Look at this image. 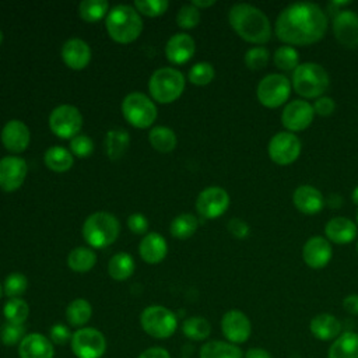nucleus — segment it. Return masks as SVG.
<instances>
[{
	"instance_id": "obj_25",
	"label": "nucleus",
	"mask_w": 358,
	"mask_h": 358,
	"mask_svg": "<svg viewBox=\"0 0 358 358\" xmlns=\"http://www.w3.org/2000/svg\"><path fill=\"white\" fill-rule=\"evenodd\" d=\"M309 330L320 341L336 340L341 334V322L331 313H319L310 319Z\"/></svg>"
},
{
	"instance_id": "obj_18",
	"label": "nucleus",
	"mask_w": 358,
	"mask_h": 358,
	"mask_svg": "<svg viewBox=\"0 0 358 358\" xmlns=\"http://www.w3.org/2000/svg\"><path fill=\"white\" fill-rule=\"evenodd\" d=\"M28 172L25 159L20 157H4L0 159V187L4 192L17 190Z\"/></svg>"
},
{
	"instance_id": "obj_36",
	"label": "nucleus",
	"mask_w": 358,
	"mask_h": 358,
	"mask_svg": "<svg viewBox=\"0 0 358 358\" xmlns=\"http://www.w3.org/2000/svg\"><path fill=\"white\" fill-rule=\"evenodd\" d=\"M182 331L187 338L201 341L210 336L211 324L207 319L201 316H192L183 322Z\"/></svg>"
},
{
	"instance_id": "obj_59",
	"label": "nucleus",
	"mask_w": 358,
	"mask_h": 358,
	"mask_svg": "<svg viewBox=\"0 0 358 358\" xmlns=\"http://www.w3.org/2000/svg\"><path fill=\"white\" fill-rule=\"evenodd\" d=\"M357 252H358V241H357Z\"/></svg>"
},
{
	"instance_id": "obj_9",
	"label": "nucleus",
	"mask_w": 358,
	"mask_h": 358,
	"mask_svg": "<svg viewBox=\"0 0 358 358\" xmlns=\"http://www.w3.org/2000/svg\"><path fill=\"white\" fill-rule=\"evenodd\" d=\"M122 112L124 119L134 127H150L157 117V108L154 102L141 92H131L124 96L122 102Z\"/></svg>"
},
{
	"instance_id": "obj_49",
	"label": "nucleus",
	"mask_w": 358,
	"mask_h": 358,
	"mask_svg": "<svg viewBox=\"0 0 358 358\" xmlns=\"http://www.w3.org/2000/svg\"><path fill=\"white\" fill-rule=\"evenodd\" d=\"M127 227L134 232V234H145L148 229V221L141 213H133L127 218Z\"/></svg>"
},
{
	"instance_id": "obj_21",
	"label": "nucleus",
	"mask_w": 358,
	"mask_h": 358,
	"mask_svg": "<svg viewBox=\"0 0 358 358\" xmlns=\"http://www.w3.org/2000/svg\"><path fill=\"white\" fill-rule=\"evenodd\" d=\"M358 227L347 217H333L324 225V235L329 242L345 245L357 238Z\"/></svg>"
},
{
	"instance_id": "obj_53",
	"label": "nucleus",
	"mask_w": 358,
	"mask_h": 358,
	"mask_svg": "<svg viewBox=\"0 0 358 358\" xmlns=\"http://www.w3.org/2000/svg\"><path fill=\"white\" fill-rule=\"evenodd\" d=\"M245 358H273V357L267 350L260 348V347H253L246 351Z\"/></svg>"
},
{
	"instance_id": "obj_13",
	"label": "nucleus",
	"mask_w": 358,
	"mask_h": 358,
	"mask_svg": "<svg viewBox=\"0 0 358 358\" xmlns=\"http://www.w3.org/2000/svg\"><path fill=\"white\" fill-rule=\"evenodd\" d=\"M229 194L221 186H208L203 189L196 200V208L204 218L213 220L221 217L229 207Z\"/></svg>"
},
{
	"instance_id": "obj_23",
	"label": "nucleus",
	"mask_w": 358,
	"mask_h": 358,
	"mask_svg": "<svg viewBox=\"0 0 358 358\" xmlns=\"http://www.w3.org/2000/svg\"><path fill=\"white\" fill-rule=\"evenodd\" d=\"M196 50L194 39L187 34H175L169 38L165 46V55L169 62L183 64L192 59Z\"/></svg>"
},
{
	"instance_id": "obj_52",
	"label": "nucleus",
	"mask_w": 358,
	"mask_h": 358,
	"mask_svg": "<svg viewBox=\"0 0 358 358\" xmlns=\"http://www.w3.org/2000/svg\"><path fill=\"white\" fill-rule=\"evenodd\" d=\"M138 358H171L169 352L162 347H151L143 351Z\"/></svg>"
},
{
	"instance_id": "obj_12",
	"label": "nucleus",
	"mask_w": 358,
	"mask_h": 358,
	"mask_svg": "<svg viewBox=\"0 0 358 358\" xmlns=\"http://www.w3.org/2000/svg\"><path fill=\"white\" fill-rule=\"evenodd\" d=\"M49 127L60 138H73L83 127V116L76 106L60 105L52 110Z\"/></svg>"
},
{
	"instance_id": "obj_15",
	"label": "nucleus",
	"mask_w": 358,
	"mask_h": 358,
	"mask_svg": "<svg viewBox=\"0 0 358 358\" xmlns=\"http://www.w3.org/2000/svg\"><path fill=\"white\" fill-rule=\"evenodd\" d=\"M331 28L334 38L345 48H358V14L343 8L333 15Z\"/></svg>"
},
{
	"instance_id": "obj_27",
	"label": "nucleus",
	"mask_w": 358,
	"mask_h": 358,
	"mask_svg": "<svg viewBox=\"0 0 358 358\" xmlns=\"http://www.w3.org/2000/svg\"><path fill=\"white\" fill-rule=\"evenodd\" d=\"M329 358H358V333H341L329 347Z\"/></svg>"
},
{
	"instance_id": "obj_38",
	"label": "nucleus",
	"mask_w": 358,
	"mask_h": 358,
	"mask_svg": "<svg viewBox=\"0 0 358 358\" xmlns=\"http://www.w3.org/2000/svg\"><path fill=\"white\" fill-rule=\"evenodd\" d=\"M3 315L8 323L24 324L29 315L28 303L21 298H10L3 308Z\"/></svg>"
},
{
	"instance_id": "obj_56",
	"label": "nucleus",
	"mask_w": 358,
	"mask_h": 358,
	"mask_svg": "<svg viewBox=\"0 0 358 358\" xmlns=\"http://www.w3.org/2000/svg\"><path fill=\"white\" fill-rule=\"evenodd\" d=\"M355 224H357V227H358V210H357V214H355Z\"/></svg>"
},
{
	"instance_id": "obj_58",
	"label": "nucleus",
	"mask_w": 358,
	"mask_h": 358,
	"mask_svg": "<svg viewBox=\"0 0 358 358\" xmlns=\"http://www.w3.org/2000/svg\"><path fill=\"white\" fill-rule=\"evenodd\" d=\"M1 295H3V287H1V284H0V298H1Z\"/></svg>"
},
{
	"instance_id": "obj_45",
	"label": "nucleus",
	"mask_w": 358,
	"mask_h": 358,
	"mask_svg": "<svg viewBox=\"0 0 358 358\" xmlns=\"http://www.w3.org/2000/svg\"><path fill=\"white\" fill-rule=\"evenodd\" d=\"M169 3L166 0H136L134 7L144 15L158 17L164 14L168 8Z\"/></svg>"
},
{
	"instance_id": "obj_6",
	"label": "nucleus",
	"mask_w": 358,
	"mask_h": 358,
	"mask_svg": "<svg viewBox=\"0 0 358 358\" xmlns=\"http://www.w3.org/2000/svg\"><path fill=\"white\" fill-rule=\"evenodd\" d=\"M148 90L157 102H173L185 90V77L173 67H161L152 73L148 81Z\"/></svg>"
},
{
	"instance_id": "obj_57",
	"label": "nucleus",
	"mask_w": 358,
	"mask_h": 358,
	"mask_svg": "<svg viewBox=\"0 0 358 358\" xmlns=\"http://www.w3.org/2000/svg\"><path fill=\"white\" fill-rule=\"evenodd\" d=\"M1 42H3V32L0 31V45H1Z\"/></svg>"
},
{
	"instance_id": "obj_44",
	"label": "nucleus",
	"mask_w": 358,
	"mask_h": 358,
	"mask_svg": "<svg viewBox=\"0 0 358 358\" xmlns=\"http://www.w3.org/2000/svg\"><path fill=\"white\" fill-rule=\"evenodd\" d=\"M176 22L180 28L192 29L200 22V11L193 4L182 6L176 15Z\"/></svg>"
},
{
	"instance_id": "obj_48",
	"label": "nucleus",
	"mask_w": 358,
	"mask_h": 358,
	"mask_svg": "<svg viewBox=\"0 0 358 358\" xmlns=\"http://www.w3.org/2000/svg\"><path fill=\"white\" fill-rule=\"evenodd\" d=\"M228 231L231 232L232 236L238 238V239H245L249 236L250 232V227L249 224L242 220V218H231L228 221Z\"/></svg>"
},
{
	"instance_id": "obj_17",
	"label": "nucleus",
	"mask_w": 358,
	"mask_h": 358,
	"mask_svg": "<svg viewBox=\"0 0 358 358\" xmlns=\"http://www.w3.org/2000/svg\"><path fill=\"white\" fill-rule=\"evenodd\" d=\"M331 256L333 248L326 236H310L302 246V259L305 264L313 270L324 268L330 263Z\"/></svg>"
},
{
	"instance_id": "obj_46",
	"label": "nucleus",
	"mask_w": 358,
	"mask_h": 358,
	"mask_svg": "<svg viewBox=\"0 0 358 358\" xmlns=\"http://www.w3.org/2000/svg\"><path fill=\"white\" fill-rule=\"evenodd\" d=\"M70 150L76 157L87 158L94 151V143L88 136L77 134L70 141Z\"/></svg>"
},
{
	"instance_id": "obj_39",
	"label": "nucleus",
	"mask_w": 358,
	"mask_h": 358,
	"mask_svg": "<svg viewBox=\"0 0 358 358\" xmlns=\"http://www.w3.org/2000/svg\"><path fill=\"white\" fill-rule=\"evenodd\" d=\"M108 1L105 0H84L80 3V17L87 22L99 21L108 11Z\"/></svg>"
},
{
	"instance_id": "obj_7",
	"label": "nucleus",
	"mask_w": 358,
	"mask_h": 358,
	"mask_svg": "<svg viewBox=\"0 0 358 358\" xmlns=\"http://www.w3.org/2000/svg\"><path fill=\"white\" fill-rule=\"evenodd\" d=\"M291 94V81L281 73L266 74L256 87V96L266 108H278L284 105Z\"/></svg>"
},
{
	"instance_id": "obj_33",
	"label": "nucleus",
	"mask_w": 358,
	"mask_h": 358,
	"mask_svg": "<svg viewBox=\"0 0 358 358\" xmlns=\"http://www.w3.org/2000/svg\"><path fill=\"white\" fill-rule=\"evenodd\" d=\"M150 144L159 152H169L176 147V136L173 130L165 126H155L148 133Z\"/></svg>"
},
{
	"instance_id": "obj_4",
	"label": "nucleus",
	"mask_w": 358,
	"mask_h": 358,
	"mask_svg": "<svg viewBox=\"0 0 358 358\" xmlns=\"http://www.w3.org/2000/svg\"><path fill=\"white\" fill-rule=\"evenodd\" d=\"M291 85L296 94L305 99L322 96L330 85V77L326 69L315 62H303L292 71Z\"/></svg>"
},
{
	"instance_id": "obj_16",
	"label": "nucleus",
	"mask_w": 358,
	"mask_h": 358,
	"mask_svg": "<svg viewBox=\"0 0 358 358\" xmlns=\"http://www.w3.org/2000/svg\"><path fill=\"white\" fill-rule=\"evenodd\" d=\"M221 330L224 337L236 345L245 343L250 337L252 323L242 310L231 309L225 312L221 319Z\"/></svg>"
},
{
	"instance_id": "obj_5",
	"label": "nucleus",
	"mask_w": 358,
	"mask_h": 358,
	"mask_svg": "<svg viewBox=\"0 0 358 358\" xmlns=\"http://www.w3.org/2000/svg\"><path fill=\"white\" fill-rule=\"evenodd\" d=\"M120 225L115 215L106 211L91 214L83 225V236L88 245L96 249L112 245L119 236Z\"/></svg>"
},
{
	"instance_id": "obj_11",
	"label": "nucleus",
	"mask_w": 358,
	"mask_h": 358,
	"mask_svg": "<svg viewBox=\"0 0 358 358\" xmlns=\"http://www.w3.org/2000/svg\"><path fill=\"white\" fill-rule=\"evenodd\" d=\"M70 341L77 358H101L106 351L105 336L94 327L78 329Z\"/></svg>"
},
{
	"instance_id": "obj_22",
	"label": "nucleus",
	"mask_w": 358,
	"mask_h": 358,
	"mask_svg": "<svg viewBox=\"0 0 358 358\" xmlns=\"http://www.w3.org/2000/svg\"><path fill=\"white\" fill-rule=\"evenodd\" d=\"M62 59L70 69L81 70L87 67L91 60V49L85 41L71 38L66 41L62 48Z\"/></svg>"
},
{
	"instance_id": "obj_3",
	"label": "nucleus",
	"mask_w": 358,
	"mask_h": 358,
	"mask_svg": "<svg viewBox=\"0 0 358 358\" xmlns=\"http://www.w3.org/2000/svg\"><path fill=\"white\" fill-rule=\"evenodd\" d=\"M106 31L109 36L119 43L136 41L143 31V20L131 6H115L106 15Z\"/></svg>"
},
{
	"instance_id": "obj_51",
	"label": "nucleus",
	"mask_w": 358,
	"mask_h": 358,
	"mask_svg": "<svg viewBox=\"0 0 358 358\" xmlns=\"http://www.w3.org/2000/svg\"><path fill=\"white\" fill-rule=\"evenodd\" d=\"M343 308L351 315H358V294H350L343 299Z\"/></svg>"
},
{
	"instance_id": "obj_29",
	"label": "nucleus",
	"mask_w": 358,
	"mask_h": 358,
	"mask_svg": "<svg viewBox=\"0 0 358 358\" xmlns=\"http://www.w3.org/2000/svg\"><path fill=\"white\" fill-rule=\"evenodd\" d=\"M45 164L49 169L55 171V172H66L73 166V154L59 145L50 147L46 150L45 155H43Z\"/></svg>"
},
{
	"instance_id": "obj_19",
	"label": "nucleus",
	"mask_w": 358,
	"mask_h": 358,
	"mask_svg": "<svg viewBox=\"0 0 358 358\" xmlns=\"http://www.w3.org/2000/svg\"><path fill=\"white\" fill-rule=\"evenodd\" d=\"M292 203L299 213L315 215L322 211L326 200L317 187L312 185H299L292 193Z\"/></svg>"
},
{
	"instance_id": "obj_37",
	"label": "nucleus",
	"mask_w": 358,
	"mask_h": 358,
	"mask_svg": "<svg viewBox=\"0 0 358 358\" xmlns=\"http://www.w3.org/2000/svg\"><path fill=\"white\" fill-rule=\"evenodd\" d=\"M273 60L277 69L282 71H294L299 66V53L294 46L282 45L275 49Z\"/></svg>"
},
{
	"instance_id": "obj_31",
	"label": "nucleus",
	"mask_w": 358,
	"mask_h": 358,
	"mask_svg": "<svg viewBox=\"0 0 358 358\" xmlns=\"http://www.w3.org/2000/svg\"><path fill=\"white\" fill-rule=\"evenodd\" d=\"M130 143V137L126 130L123 129H112L106 133L105 137V150L106 154L110 159H117L120 158Z\"/></svg>"
},
{
	"instance_id": "obj_2",
	"label": "nucleus",
	"mask_w": 358,
	"mask_h": 358,
	"mask_svg": "<svg viewBox=\"0 0 358 358\" xmlns=\"http://www.w3.org/2000/svg\"><path fill=\"white\" fill-rule=\"evenodd\" d=\"M228 21L232 29L246 42L263 45L271 38L268 17L256 6L238 3L229 8Z\"/></svg>"
},
{
	"instance_id": "obj_35",
	"label": "nucleus",
	"mask_w": 358,
	"mask_h": 358,
	"mask_svg": "<svg viewBox=\"0 0 358 358\" xmlns=\"http://www.w3.org/2000/svg\"><path fill=\"white\" fill-rule=\"evenodd\" d=\"M197 227H199V220L196 218V215L189 214V213H183V214H179L178 217H175L172 220L171 227H169V232L175 238L187 239L196 232Z\"/></svg>"
},
{
	"instance_id": "obj_1",
	"label": "nucleus",
	"mask_w": 358,
	"mask_h": 358,
	"mask_svg": "<svg viewBox=\"0 0 358 358\" xmlns=\"http://www.w3.org/2000/svg\"><path fill=\"white\" fill-rule=\"evenodd\" d=\"M327 25V14L319 4L298 1L280 11L274 22V32L281 42L289 46H306L319 42L324 36Z\"/></svg>"
},
{
	"instance_id": "obj_34",
	"label": "nucleus",
	"mask_w": 358,
	"mask_h": 358,
	"mask_svg": "<svg viewBox=\"0 0 358 358\" xmlns=\"http://www.w3.org/2000/svg\"><path fill=\"white\" fill-rule=\"evenodd\" d=\"M91 315H92V308L90 302L83 298H77L71 301L66 309L67 322L76 327L84 326L91 319Z\"/></svg>"
},
{
	"instance_id": "obj_55",
	"label": "nucleus",
	"mask_w": 358,
	"mask_h": 358,
	"mask_svg": "<svg viewBox=\"0 0 358 358\" xmlns=\"http://www.w3.org/2000/svg\"><path fill=\"white\" fill-rule=\"evenodd\" d=\"M351 200H352V203L358 207V186H355V187H354L352 194H351Z\"/></svg>"
},
{
	"instance_id": "obj_14",
	"label": "nucleus",
	"mask_w": 358,
	"mask_h": 358,
	"mask_svg": "<svg viewBox=\"0 0 358 358\" xmlns=\"http://www.w3.org/2000/svg\"><path fill=\"white\" fill-rule=\"evenodd\" d=\"M315 110L306 99H292L285 103L281 112V123L287 131L296 133L308 129L313 122Z\"/></svg>"
},
{
	"instance_id": "obj_24",
	"label": "nucleus",
	"mask_w": 358,
	"mask_h": 358,
	"mask_svg": "<svg viewBox=\"0 0 358 358\" xmlns=\"http://www.w3.org/2000/svg\"><path fill=\"white\" fill-rule=\"evenodd\" d=\"M20 358H53V345L39 333L27 334L18 344Z\"/></svg>"
},
{
	"instance_id": "obj_20",
	"label": "nucleus",
	"mask_w": 358,
	"mask_h": 358,
	"mask_svg": "<svg viewBox=\"0 0 358 358\" xmlns=\"http://www.w3.org/2000/svg\"><path fill=\"white\" fill-rule=\"evenodd\" d=\"M28 126L17 119L7 122L1 130V143L11 152H22L29 144Z\"/></svg>"
},
{
	"instance_id": "obj_42",
	"label": "nucleus",
	"mask_w": 358,
	"mask_h": 358,
	"mask_svg": "<svg viewBox=\"0 0 358 358\" xmlns=\"http://www.w3.org/2000/svg\"><path fill=\"white\" fill-rule=\"evenodd\" d=\"M28 287V280L24 274L21 273H11L7 275L4 285H3V292L8 298H20Z\"/></svg>"
},
{
	"instance_id": "obj_41",
	"label": "nucleus",
	"mask_w": 358,
	"mask_h": 358,
	"mask_svg": "<svg viewBox=\"0 0 358 358\" xmlns=\"http://www.w3.org/2000/svg\"><path fill=\"white\" fill-rule=\"evenodd\" d=\"M215 76L214 67L208 62H199L189 70V80L196 85H207Z\"/></svg>"
},
{
	"instance_id": "obj_54",
	"label": "nucleus",
	"mask_w": 358,
	"mask_h": 358,
	"mask_svg": "<svg viewBox=\"0 0 358 358\" xmlns=\"http://www.w3.org/2000/svg\"><path fill=\"white\" fill-rule=\"evenodd\" d=\"M192 4L196 7V8H206V7H210L213 4H215L214 0H193Z\"/></svg>"
},
{
	"instance_id": "obj_50",
	"label": "nucleus",
	"mask_w": 358,
	"mask_h": 358,
	"mask_svg": "<svg viewBox=\"0 0 358 358\" xmlns=\"http://www.w3.org/2000/svg\"><path fill=\"white\" fill-rule=\"evenodd\" d=\"M71 333L69 330L67 326L64 324H55L52 326L50 329V340L55 343V344H66L69 340H71Z\"/></svg>"
},
{
	"instance_id": "obj_30",
	"label": "nucleus",
	"mask_w": 358,
	"mask_h": 358,
	"mask_svg": "<svg viewBox=\"0 0 358 358\" xmlns=\"http://www.w3.org/2000/svg\"><path fill=\"white\" fill-rule=\"evenodd\" d=\"M134 271V260L129 253L120 252L110 257L108 263V273L113 280L124 281Z\"/></svg>"
},
{
	"instance_id": "obj_28",
	"label": "nucleus",
	"mask_w": 358,
	"mask_h": 358,
	"mask_svg": "<svg viewBox=\"0 0 358 358\" xmlns=\"http://www.w3.org/2000/svg\"><path fill=\"white\" fill-rule=\"evenodd\" d=\"M200 358H243L241 348L229 341L213 340L200 348Z\"/></svg>"
},
{
	"instance_id": "obj_32",
	"label": "nucleus",
	"mask_w": 358,
	"mask_h": 358,
	"mask_svg": "<svg viewBox=\"0 0 358 358\" xmlns=\"http://www.w3.org/2000/svg\"><path fill=\"white\" fill-rule=\"evenodd\" d=\"M96 263V256L92 249L90 248H76L69 253L67 264L73 271L77 273H85L90 271Z\"/></svg>"
},
{
	"instance_id": "obj_43",
	"label": "nucleus",
	"mask_w": 358,
	"mask_h": 358,
	"mask_svg": "<svg viewBox=\"0 0 358 358\" xmlns=\"http://www.w3.org/2000/svg\"><path fill=\"white\" fill-rule=\"evenodd\" d=\"M25 326L24 324H15V323H4L0 330V340L6 345H15L20 344L22 338L25 337Z\"/></svg>"
},
{
	"instance_id": "obj_10",
	"label": "nucleus",
	"mask_w": 358,
	"mask_h": 358,
	"mask_svg": "<svg viewBox=\"0 0 358 358\" xmlns=\"http://www.w3.org/2000/svg\"><path fill=\"white\" fill-rule=\"evenodd\" d=\"M302 151V143L295 133L278 131L275 133L267 145L270 159L277 165H289L298 159Z\"/></svg>"
},
{
	"instance_id": "obj_8",
	"label": "nucleus",
	"mask_w": 358,
	"mask_h": 358,
	"mask_svg": "<svg viewBox=\"0 0 358 358\" xmlns=\"http://www.w3.org/2000/svg\"><path fill=\"white\" fill-rule=\"evenodd\" d=\"M140 323L143 330L154 338H168L178 327V320L173 312L159 305L147 306L141 312Z\"/></svg>"
},
{
	"instance_id": "obj_47",
	"label": "nucleus",
	"mask_w": 358,
	"mask_h": 358,
	"mask_svg": "<svg viewBox=\"0 0 358 358\" xmlns=\"http://www.w3.org/2000/svg\"><path fill=\"white\" fill-rule=\"evenodd\" d=\"M313 110H315V115H319V116H330L334 109H336V102L331 96H327V95H322L319 98L315 99L313 102Z\"/></svg>"
},
{
	"instance_id": "obj_40",
	"label": "nucleus",
	"mask_w": 358,
	"mask_h": 358,
	"mask_svg": "<svg viewBox=\"0 0 358 358\" xmlns=\"http://www.w3.org/2000/svg\"><path fill=\"white\" fill-rule=\"evenodd\" d=\"M270 60V52L264 46H253L246 50L243 56V62L248 69L250 70H260L267 66Z\"/></svg>"
},
{
	"instance_id": "obj_26",
	"label": "nucleus",
	"mask_w": 358,
	"mask_h": 358,
	"mask_svg": "<svg viewBox=\"0 0 358 358\" xmlns=\"http://www.w3.org/2000/svg\"><path fill=\"white\" fill-rule=\"evenodd\" d=\"M166 252H168L166 241L158 232L147 234L141 239L140 246H138V253H140L141 259L151 264H155V263H159L161 260H164V257L166 256Z\"/></svg>"
}]
</instances>
